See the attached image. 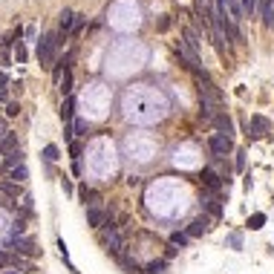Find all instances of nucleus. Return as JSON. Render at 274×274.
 Returning <instances> with one entry per match:
<instances>
[{
	"label": "nucleus",
	"instance_id": "obj_26",
	"mask_svg": "<svg viewBox=\"0 0 274 274\" xmlns=\"http://www.w3.org/2000/svg\"><path fill=\"white\" fill-rule=\"evenodd\" d=\"M61 116H64V119L69 121V116H72V98H69V101L64 104V107H61Z\"/></svg>",
	"mask_w": 274,
	"mask_h": 274
},
{
	"label": "nucleus",
	"instance_id": "obj_18",
	"mask_svg": "<svg viewBox=\"0 0 274 274\" xmlns=\"http://www.w3.org/2000/svg\"><path fill=\"white\" fill-rule=\"evenodd\" d=\"M272 12H274V0H260V6H257V15L269 23V17H272Z\"/></svg>",
	"mask_w": 274,
	"mask_h": 274
},
{
	"label": "nucleus",
	"instance_id": "obj_12",
	"mask_svg": "<svg viewBox=\"0 0 274 274\" xmlns=\"http://www.w3.org/2000/svg\"><path fill=\"white\" fill-rule=\"evenodd\" d=\"M20 165H26V162H23V150L6 153V159H3V168H6V171H15V168H20Z\"/></svg>",
	"mask_w": 274,
	"mask_h": 274
},
{
	"label": "nucleus",
	"instance_id": "obj_31",
	"mask_svg": "<svg viewBox=\"0 0 274 274\" xmlns=\"http://www.w3.org/2000/svg\"><path fill=\"white\" fill-rule=\"evenodd\" d=\"M162 269H165V263H150V266H147V272H150V274L162 272Z\"/></svg>",
	"mask_w": 274,
	"mask_h": 274
},
{
	"label": "nucleus",
	"instance_id": "obj_20",
	"mask_svg": "<svg viewBox=\"0 0 274 274\" xmlns=\"http://www.w3.org/2000/svg\"><path fill=\"white\" fill-rule=\"evenodd\" d=\"M263 225H266V214H251V217H248V228H251V231H257Z\"/></svg>",
	"mask_w": 274,
	"mask_h": 274
},
{
	"label": "nucleus",
	"instance_id": "obj_29",
	"mask_svg": "<svg viewBox=\"0 0 274 274\" xmlns=\"http://www.w3.org/2000/svg\"><path fill=\"white\" fill-rule=\"evenodd\" d=\"M242 168H245V153L237 150V171H242Z\"/></svg>",
	"mask_w": 274,
	"mask_h": 274
},
{
	"label": "nucleus",
	"instance_id": "obj_14",
	"mask_svg": "<svg viewBox=\"0 0 274 274\" xmlns=\"http://www.w3.org/2000/svg\"><path fill=\"white\" fill-rule=\"evenodd\" d=\"M182 35H185V44H188L190 49H196V52H199V46H202V41H199V35L193 32L190 26H185V29H182Z\"/></svg>",
	"mask_w": 274,
	"mask_h": 274
},
{
	"label": "nucleus",
	"instance_id": "obj_35",
	"mask_svg": "<svg viewBox=\"0 0 274 274\" xmlns=\"http://www.w3.org/2000/svg\"><path fill=\"white\" fill-rule=\"evenodd\" d=\"M266 26H272V29H274V12H272V17H269V23H266Z\"/></svg>",
	"mask_w": 274,
	"mask_h": 274
},
{
	"label": "nucleus",
	"instance_id": "obj_28",
	"mask_svg": "<svg viewBox=\"0 0 274 274\" xmlns=\"http://www.w3.org/2000/svg\"><path fill=\"white\" fill-rule=\"evenodd\" d=\"M84 23H87V17L78 15V17H75V29H72V32H81V29H84Z\"/></svg>",
	"mask_w": 274,
	"mask_h": 274
},
{
	"label": "nucleus",
	"instance_id": "obj_8",
	"mask_svg": "<svg viewBox=\"0 0 274 274\" xmlns=\"http://www.w3.org/2000/svg\"><path fill=\"white\" fill-rule=\"evenodd\" d=\"M202 182H205V188L211 190V193H220V188H223V179L211 171V168H205V171H202Z\"/></svg>",
	"mask_w": 274,
	"mask_h": 274
},
{
	"label": "nucleus",
	"instance_id": "obj_6",
	"mask_svg": "<svg viewBox=\"0 0 274 274\" xmlns=\"http://www.w3.org/2000/svg\"><path fill=\"white\" fill-rule=\"evenodd\" d=\"M248 133H251L254 138L272 133V121L266 119V116H251V127H248Z\"/></svg>",
	"mask_w": 274,
	"mask_h": 274
},
{
	"label": "nucleus",
	"instance_id": "obj_11",
	"mask_svg": "<svg viewBox=\"0 0 274 274\" xmlns=\"http://www.w3.org/2000/svg\"><path fill=\"white\" fill-rule=\"evenodd\" d=\"M15 150H20V144H17V133H6V136L0 138V153H15Z\"/></svg>",
	"mask_w": 274,
	"mask_h": 274
},
{
	"label": "nucleus",
	"instance_id": "obj_32",
	"mask_svg": "<svg viewBox=\"0 0 274 274\" xmlns=\"http://www.w3.org/2000/svg\"><path fill=\"white\" fill-rule=\"evenodd\" d=\"M0 274H20V272H15V266H6V269H0Z\"/></svg>",
	"mask_w": 274,
	"mask_h": 274
},
{
	"label": "nucleus",
	"instance_id": "obj_22",
	"mask_svg": "<svg viewBox=\"0 0 274 274\" xmlns=\"http://www.w3.org/2000/svg\"><path fill=\"white\" fill-rule=\"evenodd\" d=\"M44 162H58V147H55V144H46V147H44Z\"/></svg>",
	"mask_w": 274,
	"mask_h": 274
},
{
	"label": "nucleus",
	"instance_id": "obj_25",
	"mask_svg": "<svg viewBox=\"0 0 274 274\" xmlns=\"http://www.w3.org/2000/svg\"><path fill=\"white\" fill-rule=\"evenodd\" d=\"M17 113H20V104H17V101L6 104V116H17Z\"/></svg>",
	"mask_w": 274,
	"mask_h": 274
},
{
	"label": "nucleus",
	"instance_id": "obj_13",
	"mask_svg": "<svg viewBox=\"0 0 274 274\" xmlns=\"http://www.w3.org/2000/svg\"><path fill=\"white\" fill-rule=\"evenodd\" d=\"M75 12H69V9H64V12H61V20H58V23H61V29H64V32H72V29H75Z\"/></svg>",
	"mask_w": 274,
	"mask_h": 274
},
{
	"label": "nucleus",
	"instance_id": "obj_2",
	"mask_svg": "<svg viewBox=\"0 0 274 274\" xmlns=\"http://www.w3.org/2000/svg\"><path fill=\"white\" fill-rule=\"evenodd\" d=\"M58 46H61V41H58V35H55V32L44 35V41L38 44V58H41V64H44V67H49L52 61H55Z\"/></svg>",
	"mask_w": 274,
	"mask_h": 274
},
{
	"label": "nucleus",
	"instance_id": "obj_5",
	"mask_svg": "<svg viewBox=\"0 0 274 274\" xmlns=\"http://www.w3.org/2000/svg\"><path fill=\"white\" fill-rule=\"evenodd\" d=\"M208 147H211V153H214V156H225L228 150H231V136H223V133H217V136H211Z\"/></svg>",
	"mask_w": 274,
	"mask_h": 274
},
{
	"label": "nucleus",
	"instance_id": "obj_17",
	"mask_svg": "<svg viewBox=\"0 0 274 274\" xmlns=\"http://www.w3.org/2000/svg\"><path fill=\"white\" fill-rule=\"evenodd\" d=\"M0 193H3V196H9V199L15 202L17 193H20V188H17L15 182H6V179H3V182H0Z\"/></svg>",
	"mask_w": 274,
	"mask_h": 274
},
{
	"label": "nucleus",
	"instance_id": "obj_10",
	"mask_svg": "<svg viewBox=\"0 0 274 274\" xmlns=\"http://www.w3.org/2000/svg\"><path fill=\"white\" fill-rule=\"evenodd\" d=\"M208 228H211V220L202 214V217H196V220L188 225V234H190V237H199V234H205Z\"/></svg>",
	"mask_w": 274,
	"mask_h": 274
},
{
	"label": "nucleus",
	"instance_id": "obj_33",
	"mask_svg": "<svg viewBox=\"0 0 274 274\" xmlns=\"http://www.w3.org/2000/svg\"><path fill=\"white\" fill-rule=\"evenodd\" d=\"M9 84V78H6V72H0V87H6Z\"/></svg>",
	"mask_w": 274,
	"mask_h": 274
},
{
	"label": "nucleus",
	"instance_id": "obj_24",
	"mask_svg": "<svg viewBox=\"0 0 274 274\" xmlns=\"http://www.w3.org/2000/svg\"><path fill=\"white\" fill-rule=\"evenodd\" d=\"M69 90H72V75H69V69H67V72H64V81H61V92L67 95Z\"/></svg>",
	"mask_w": 274,
	"mask_h": 274
},
{
	"label": "nucleus",
	"instance_id": "obj_1",
	"mask_svg": "<svg viewBox=\"0 0 274 274\" xmlns=\"http://www.w3.org/2000/svg\"><path fill=\"white\" fill-rule=\"evenodd\" d=\"M121 110H124V119L133 121V124H153V121H162L168 116L171 101L156 87L133 84L121 95Z\"/></svg>",
	"mask_w": 274,
	"mask_h": 274
},
{
	"label": "nucleus",
	"instance_id": "obj_34",
	"mask_svg": "<svg viewBox=\"0 0 274 274\" xmlns=\"http://www.w3.org/2000/svg\"><path fill=\"white\" fill-rule=\"evenodd\" d=\"M6 133H9V130H6V124H3V121H0V138L6 136Z\"/></svg>",
	"mask_w": 274,
	"mask_h": 274
},
{
	"label": "nucleus",
	"instance_id": "obj_15",
	"mask_svg": "<svg viewBox=\"0 0 274 274\" xmlns=\"http://www.w3.org/2000/svg\"><path fill=\"white\" fill-rule=\"evenodd\" d=\"M214 124H217V130H223V136H231V133H234V124H231V119H228V116H223V113L214 119Z\"/></svg>",
	"mask_w": 274,
	"mask_h": 274
},
{
	"label": "nucleus",
	"instance_id": "obj_7",
	"mask_svg": "<svg viewBox=\"0 0 274 274\" xmlns=\"http://www.w3.org/2000/svg\"><path fill=\"white\" fill-rule=\"evenodd\" d=\"M199 205L205 208V211H211V217H214V220L223 214V205H220V199H217L214 193H202V196H199Z\"/></svg>",
	"mask_w": 274,
	"mask_h": 274
},
{
	"label": "nucleus",
	"instance_id": "obj_27",
	"mask_svg": "<svg viewBox=\"0 0 274 274\" xmlns=\"http://www.w3.org/2000/svg\"><path fill=\"white\" fill-rule=\"evenodd\" d=\"M15 58H17V64H23V61H26V49H23L20 44H17V49H15Z\"/></svg>",
	"mask_w": 274,
	"mask_h": 274
},
{
	"label": "nucleus",
	"instance_id": "obj_9",
	"mask_svg": "<svg viewBox=\"0 0 274 274\" xmlns=\"http://www.w3.org/2000/svg\"><path fill=\"white\" fill-rule=\"evenodd\" d=\"M87 223L92 225V228H101V225H107V214H104L101 208H87Z\"/></svg>",
	"mask_w": 274,
	"mask_h": 274
},
{
	"label": "nucleus",
	"instance_id": "obj_16",
	"mask_svg": "<svg viewBox=\"0 0 274 274\" xmlns=\"http://www.w3.org/2000/svg\"><path fill=\"white\" fill-rule=\"evenodd\" d=\"M81 199H84V202H87L90 208H95L98 202H101V196H98V193H95L92 188H87V185L81 188Z\"/></svg>",
	"mask_w": 274,
	"mask_h": 274
},
{
	"label": "nucleus",
	"instance_id": "obj_23",
	"mask_svg": "<svg viewBox=\"0 0 274 274\" xmlns=\"http://www.w3.org/2000/svg\"><path fill=\"white\" fill-rule=\"evenodd\" d=\"M257 6H260L257 0H242V12H245L248 17H254V15H257Z\"/></svg>",
	"mask_w": 274,
	"mask_h": 274
},
{
	"label": "nucleus",
	"instance_id": "obj_21",
	"mask_svg": "<svg viewBox=\"0 0 274 274\" xmlns=\"http://www.w3.org/2000/svg\"><path fill=\"white\" fill-rule=\"evenodd\" d=\"M188 240H190L188 231H176V234L171 237V242H173V245H179V248H182V245H188Z\"/></svg>",
	"mask_w": 274,
	"mask_h": 274
},
{
	"label": "nucleus",
	"instance_id": "obj_3",
	"mask_svg": "<svg viewBox=\"0 0 274 274\" xmlns=\"http://www.w3.org/2000/svg\"><path fill=\"white\" fill-rule=\"evenodd\" d=\"M104 245L110 248V251H124V231L121 228H116V225H110L107 231H104Z\"/></svg>",
	"mask_w": 274,
	"mask_h": 274
},
{
	"label": "nucleus",
	"instance_id": "obj_19",
	"mask_svg": "<svg viewBox=\"0 0 274 274\" xmlns=\"http://www.w3.org/2000/svg\"><path fill=\"white\" fill-rule=\"evenodd\" d=\"M9 179H15V182H26V179H29L26 165H20V168H15V171H9Z\"/></svg>",
	"mask_w": 274,
	"mask_h": 274
},
{
	"label": "nucleus",
	"instance_id": "obj_30",
	"mask_svg": "<svg viewBox=\"0 0 274 274\" xmlns=\"http://www.w3.org/2000/svg\"><path fill=\"white\" fill-rule=\"evenodd\" d=\"M75 130H78V133H84V130H90V124H87L84 119H78V121H75Z\"/></svg>",
	"mask_w": 274,
	"mask_h": 274
},
{
	"label": "nucleus",
	"instance_id": "obj_4",
	"mask_svg": "<svg viewBox=\"0 0 274 274\" xmlns=\"http://www.w3.org/2000/svg\"><path fill=\"white\" fill-rule=\"evenodd\" d=\"M12 251H17L20 257H35L38 254V245H35L32 237H15L12 240Z\"/></svg>",
	"mask_w": 274,
	"mask_h": 274
}]
</instances>
